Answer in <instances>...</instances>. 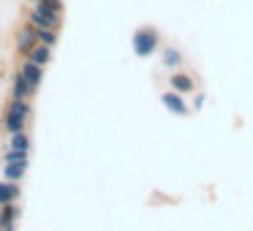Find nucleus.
Returning <instances> with one entry per match:
<instances>
[{
    "label": "nucleus",
    "instance_id": "nucleus-1",
    "mask_svg": "<svg viewBox=\"0 0 253 231\" xmlns=\"http://www.w3.org/2000/svg\"><path fill=\"white\" fill-rule=\"evenodd\" d=\"M3 160H6V166H3V174H6V180H11V182H19V180H22L25 171H28V153H17V150L6 147Z\"/></svg>",
    "mask_w": 253,
    "mask_h": 231
},
{
    "label": "nucleus",
    "instance_id": "nucleus-2",
    "mask_svg": "<svg viewBox=\"0 0 253 231\" xmlns=\"http://www.w3.org/2000/svg\"><path fill=\"white\" fill-rule=\"evenodd\" d=\"M25 122H28V101H14L8 104V112H6V133L14 136V133H22Z\"/></svg>",
    "mask_w": 253,
    "mask_h": 231
},
{
    "label": "nucleus",
    "instance_id": "nucleus-3",
    "mask_svg": "<svg viewBox=\"0 0 253 231\" xmlns=\"http://www.w3.org/2000/svg\"><path fill=\"white\" fill-rule=\"evenodd\" d=\"M133 52H136L139 57H150L155 49H158V33H155L153 28H142L133 33V41H131Z\"/></svg>",
    "mask_w": 253,
    "mask_h": 231
},
{
    "label": "nucleus",
    "instance_id": "nucleus-4",
    "mask_svg": "<svg viewBox=\"0 0 253 231\" xmlns=\"http://www.w3.org/2000/svg\"><path fill=\"white\" fill-rule=\"evenodd\" d=\"M41 41H39V30L33 28V25H28L25 30H19V36H17V49L22 52V55H30V52L39 46Z\"/></svg>",
    "mask_w": 253,
    "mask_h": 231
},
{
    "label": "nucleus",
    "instance_id": "nucleus-5",
    "mask_svg": "<svg viewBox=\"0 0 253 231\" xmlns=\"http://www.w3.org/2000/svg\"><path fill=\"white\" fill-rule=\"evenodd\" d=\"M161 101H164L166 112H171L174 117H185L188 115V104L182 101L180 93H174V90H171V93H164V98H161Z\"/></svg>",
    "mask_w": 253,
    "mask_h": 231
},
{
    "label": "nucleus",
    "instance_id": "nucleus-6",
    "mask_svg": "<svg viewBox=\"0 0 253 231\" xmlns=\"http://www.w3.org/2000/svg\"><path fill=\"white\" fill-rule=\"evenodd\" d=\"M19 74H22V77L28 79V84H30V90H33V93L41 87V79H44V68L36 66L33 60H25V66H22V71H19Z\"/></svg>",
    "mask_w": 253,
    "mask_h": 231
},
{
    "label": "nucleus",
    "instance_id": "nucleus-7",
    "mask_svg": "<svg viewBox=\"0 0 253 231\" xmlns=\"http://www.w3.org/2000/svg\"><path fill=\"white\" fill-rule=\"evenodd\" d=\"M169 84H171V90H174V93H180V95H191L193 90H196V82H193L188 74H171Z\"/></svg>",
    "mask_w": 253,
    "mask_h": 231
},
{
    "label": "nucleus",
    "instance_id": "nucleus-8",
    "mask_svg": "<svg viewBox=\"0 0 253 231\" xmlns=\"http://www.w3.org/2000/svg\"><path fill=\"white\" fill-rule=\"evenodd\" d=\"M19 198V185L11 180L0 182V207H6V204H17Z\"/></svg>",
    "mask_w": 253,
    "mask_h": 231
},
{
    "label": "nucleus",
    "instance_id": "nucleus-9",
    "mask_svg": "<svg viewBox=\"0 0 253 231\" xmlns=\"http://www.w3.org/2000/svg\"><path fill=\"white\" fill-rule=\"evenodd\" d=\"M30 93H33V90H30L28 79H25L22 74H17V77H14V93H11V98L14 101H28Z\"/></svg>",
    "mask_w": 253,
    "mask_h": 231
},
{
    "label": "nucleus",
    "instance_id": "nucleus-10",
    "mask_svg": "<svg viewBox=\"0 0 253 231\" xmlns=\"http://www.w3.org/2000/svg\"><path fill=\"white\" fill-rule=\"evenodd\" d=\"M28 60H33L36 66H41V68H44L46 63L52 60V46H46V44H39V46H36V49L28 55Z\"/></svg>",
    "mask_w": 253,
    "mask_h": 231
},
{
    "label": "nucleus",
    "instance_id": "nucleus-11",
    "mask_svg": "<svg viewBox=\"0 0 253 231\" xmlns=\"http://www.w3.org/2000/svg\"><path fill=\"white\" fill-rule=\"evenodd\" d=\"M19 218V207L17 204H6V207L0 209V226H14Z\"/></svg>",
    "mask_w": 253,
    "mask_h": 231
},
{
    "label": "nucleus",
    "instance_id": "nucleus-12",
    "mask_svg": "<svg viewBox=\"0 0 253 231\" xmlns=\"http://www.w3.org/2000/svg\"><path fill=\"white\" fill-rule=\"evenodd\" d=\"M164 66H166V68L182 66V52L174 49V46H166V49H164Z\"/></svg>",
    "mask_w": 253,
    "mask_h": 231
},
{
    "label": "nucleus",
    "instance_id": "nucleus-13",
    "mask_svg": "<svg viewBox=\"0 0 253 231\" xmlns=\"http://www.w3.org/2000/svg\"><path fill=\"white\" fill-rule=\"evenodd\" d=\"M8 147L17 153H30V139L25 133H14V136H8Z\"/></svg>",
    "mask_w": 253,
    "mask_h": 231
},
{
    "label": "nucleus",
    "instance_id": "nucleus-14",
    "mask_svg": "<svg viewBox=\"0 0 253 231\" xmlns=\"http://www.w3.org/2000/svg\"><path fill=\"white\" fill-rule=\"evenodd\" d=\"M39 41H41V44H46V46H55L57 30H55V28H41V30H39Z\"/></svg>",
    "mask_w": 253,
    "mask_h": 231
}]
</instances>
